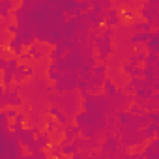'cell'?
<instances>
[{"mask_svg": "<svg viewBox=\"0 0 159 159\" xmlns=\"http://www.w3.org/2000/svg\"><path fill=\"white\" fill-rule=\"evenodd\" d=\"M0 98H2V101H4V105H6V107H19V105L23 103V99H21V96H19V92H17V90L4 92Z\"/></svg>", "mask_w": 159, "mask_h": 159, "instance_id": "obj_2", "label": "cell"}, {"mask_svg": "<svg viewBox=\"0 0 159 159\" xmlns=\"http://www.w3.org/2000/svg\"><path fill=\"white\" fill-rule=\"evenodd\" d=\"M34 139H36V142H38V146L39 148H49L51 144H52V139H51V133L49 131H36V135H34Z\"/></svg>", "mask_w": 159, "mask_h": 159, "instance_id": "obj_6", "label": "cell"}, {"mask_svg": "<svg viewBox=\"0 0 159 159\" xmlns=\"http://www.w3.org/2000/svg\"><path fill=\"white\" fill-rule=\"evenodd\" d=\"M79 75H81V79H84V81H90V77H92V69H90L88 66H83V67H81V73H79Z\"/></svg>", "mask_w": 159, "mask_h": 159, "instance_id": "obj_21", "label": "cell"}, {"mask_svg": "<svg viewBox=\"0 0 159 159\" xmlns=\"http://www.w3.org/2000/svg\"><path fill=\"white\" fill-rule=\"evenodd\" d=\"M4 92H6V86H4V84H2V83H0V96H2V94H4Z\"/></svg>", "mask_w": 159, "mask_h": 159, "instance_id": "obj_32", "label": "cell"}, {"mask_svg": "<svg viewBox=\"0 0 159 159\" xmlns=\"http://www.w3.org/2000/svg\"><path fill=\"white\" fill-rule=\"evenodd\" d=\"M137 2H140V4H142V2H144V0H137Z\"/></svg>", "mask_w": 159, "mask_h": 159, "instance_id": "obj_33", "label": "cell"}, {"mask_svg": "<svg viewBox=\"0 0 159 159\" xmlns=\"http://www.w3.org/2000/svg\"><path fill=\"white\" fill-rule=\"evenodd\" d=\"M49 114L58 122V124H62V125H66V124H69L71 120L66 116V112L60 109V107H56V105H51V109H49Z\"/></svg>", "mask_w": 159, "mask_h": 159, "instance_id": "obj_5", "label": "cell"}, {"mask_svg": "<svg viewBox=\"0 0 159 159\" xmlns=\"http://www.w3.org/2000/svg\"><path fill=\"white\" fill-rule=\"evenodd\" d=\"M144 6L139 10V13H140V17L144 19V21H148L153 28H157V8H153V6H148L146 2H142Z\"/></svg>", "mask_w": 159, "mask_h": 159, "instance_id": "obj_1", "label": "cell"}, {"mask_svg": "<svg viewBox=\"0 0 159 159\" xmlns=\"http://www.w3.org/2000/svg\"><path fill=\"white\" fill-rule=\"evenodd\" d=\"M81 137H84L86 140L92 139V137H96V127H94V125H84V127H81Z\"/></svg>", "mask_w": 159, "mask_h": 159, "instance_id": "obj_18", "label": "cell"}, {"mask_svg": "<svg viewBox=\"0 0 159 159\" xmlns=\"http://www.w3.org/2000/svg\"><path fill=\"white\" fill-rule=\"evenodd\" d=\"M107 26H116V25H120V15H118V11L116 10H109L107 13H105V21H103Z\"/></svg>", "mask_w": 159, "mask_h": 159, "instance_id": "obj_10", "label": "cell"}, {"mask_svg": "<svg viewBox=\"0 0 159 159\" xmlns=\"http://www.w3.org/2000/svg\"><path fill=\"white\" fill-rule=\"evenodd\" d=\"M125 92H127V94H133V92H135V88H133V86L127 83V86H125Z\"/></svg>", "mask_w": 159, "mask_h": 159, "instance_id": "obj_31", "label": "cell"}, {"mask_svg": "<svg viewBox=\"0 0 159 159\" xmlns=\"http://www.w3.org/2000/svg\"><path fill=\"white\" fill-rule=\"evenodd\" d=\"M62 135H64V139H67V140H73L77 135H81V127H79L77 124H66L64 125V129H62Z\"/></svg>", "mask_w": 159, "mask_h": 159, "instance_id": "obj_7", "label": "cell"}, {"mask_svg": "<svg viewBox=\"0 0 159 159\" xmlns=\"http://www.w3.org/2000/svg\"><path fill=\"white\" fill-rule=\"evenodd\" d=\"M51 155H54V157H62V148H60L58 142H56L54 146H51Z\"/></svg>", "mask_w": 159, "mask_h": 159, "instance_id": "obj_28", "label": "cell"}, {"mask_svg": "<svg viewBox=\"0 0 159 159\" xmlns=\"http://www.w3.org/2000/svg\"><path fill=\"white\" fill-rule=\"evenodd\" d=\"M122 71H124L125 75H129V77H142V66H140V64L133 66V64L125 62V64L122 66Z\"/></svg>", "mask_w": 159, "mask_h": 159, "instance_id": "obj_9", "label": "cell"}, {"mask_svg": "<svg viewBox=\"0 0 159 159\" xmlns=\"http://www.w3.org/2000/svg\"><path fill=\"white\" fill-rule=\"evenodd\" d=\"M77 10L79 11H90V2H88V0H81V2H77Z\"/></svg>", "mask_w": 159, "mask_h": 159, "instance_id": "obj_23", "label": "cell"}, {"mask_svg": "<svg viewBox=\"0 0 159 159\" xmlns=\"http://www.w3.org/2000/svg\"><path fill=\"white\" fill-rule=\"evenodd\" d=\"M139 112H144V109H142V105H139V103L135 101V105L129 107V114H139Z\"/></svg>", "mask_w": 159, "mask_h": 159, "instance_id": "obj_26", "label": "cell"}, {"mask_svg": "<svg viewBox=\"0 0 159 159\" xmlns=\"http://www.w3.org/2000/svg\"><path fill=\"white\" fill-rule=\"evenodd\" d=\"M103 88H105V92H107V98H114L116 94H118V88H116V84H112V81L109 77H105L103 79V84H101Z\"/></svg>", "mask_w": 159, "mask_h": 159, "instance_id": "obj_12", "label": "cell"}, {"mask_svg": "<svg viewBox=\"0 0 159 159\" xmlns=\"http://www.w3.org/2000/svg\"><path fill=\"white\" fill-rule=\"evenodd\" d=\"M49 79H51V81H56V79H58V71H56V62H52V64H51V67H49Z\"/></svg>", "mask_w": 159, "mask_h": 159, "instance_id": "obj_24", "label": "cell"}, {"mask_svg": "<svg viewBox=\"0 0 159 159\" xmlns=\"http://www.w3.org/2000/svg\"><path fill=\"white\" fill-rule=\"evenodd\" d=\"M10 51H13V54L15 56H19V54H23V51H25V47H23V43L19 41V38H13V39H10Z\"/></svg>", "mask_w": 159, "mask_h": 159, "instance_id": "obj_13", "label": "cell"}, {"mask_svg": "<svg viewBox=\"0 0 159 159\" xmlns=\"http://www.w3.org/2000/svg\"><path fill=\"white\" fill-rule=\"evenodd\" d=\"M45 127H47V131H49V133H52V131H56V129H58V122L51 116V118L47 120V125H45Z\"/></svg>", "mask_w": 159, "mask_h": 159, "instance_id": "obj_22", "label": "cell"}, {"mask_svg": "<svg viewBox=\"0 0 159 159\" xmlns=\"http://www.w3.org/2000/svg\"><path fill=\"white\" fill-rule=\"evenodd\" d=\"M13 10V2L11 0H0V17L2 19H10Z\"/></svg>", "mask_w": 159, "mask_h": 159, "instance_id": "obj_11", "label": "cell"}, {"mask_svg": "<svg viewBox=\"0 0 159 159\" xmlns=\"http://www.w3.org/2000/svg\"><path fill=\"white\" fill-rule=\"evenodd\" d=\"M6 64H8V60H6V58H2V56H0V71H2V69L6 67Z\"/></svg>", "mask_w": 159, "mask_h": 159, "instance_id": "obj_30", "label": "cell"}, {"mask_svg": "<svg viewBox=\"0 0 159 159\" xmlns=\"http://www.w3.org/2000/svg\"><path fill=\"white\" fill-rule=\"evenodd\" d=\"M153 34H157L155 28H153V30H148V32H144V30H142V32H135V34L129 38V41H131L133 45H142V43H144L146 39H150Z\"/></svg>", "mask_w": 159, "mask_h": 159, "instance_id": "obj_4", "label": "cell"}, {"mask_svg": "<svg viewBox=\"0 0 159 159\" xmlns=\"http://www.w3.org/2000/svg\"><path fill=\"white\" fill-rule=\"evenodd\" d=\"M4 114H6V118H10V120H13V118L17 116V109H15V107H8V109L4 111Z\"/></svg>", "mask_w": 159, "mask_h": 159, "instance_id": "obj_27", "label": "cell"}, {"mask_svg": "<svg viewBox=\"0 0 159 159\" xmlns=\"http://www.w3.org/2000/svg\"><path fill=\"white\" fill-rule=\"evenodd\" d=\"M144 157H148V159H157L159 157V140H157V137L150 139V144L144 148Z\"/></svg>", "mask_w": 159, "mask_h": 159, "instance_id": "obj_3", "label": "cell"}, {"mask_svg": "<svg viewBox=\"0 0 159 159\" xmlns=\"http://www.w3.org/2000/svg\"><path fill=\"white\" fill-rule=\"evenodd\" d=\"M8 32H10V34H17V32H19V26H17V25H10V26H8Z\"/></svg>", "mask_w": 159, "mask_h": 159, "instance_id": "obj_29", "label": "cell"}, {"mask_svg": "<svg viewBox=\"0 0 159 159\" xmlns=\"http://www.w3.org/2000/svg\"><path fill=\"white\" fill-rule=\"evenodd\" d=\"M148 32V30H153V26L148 23V21H139V23H135L133 25V32Z\"/></svg>", "mask_w": 159, "mask_h": 159, "instance_id": "obj_14", "label": "cell"}, {"mask_svg": "<svg viewBox=\"0 0 159 159\" xmlns=\"http://www.w3.org/2000/svg\"><path fill=\"white\" fill-rule=\"evenodd\" d=\"M2 84L6 88H10V84H13V73L8 69H2Z\"/></svg>", "mask_w": 159, "mask_h": 159, "instance_id": "obj_16", "label": "cell"}, {"mask_svg": "<svg viewBox=\"0 0 159 159\" xmlns=\"http://www.w3.org/2000/svg\"><path fill=\"white\" fill-rule=\"evenodd\" d=\"M142 49H146L148 52H159V34H153L150 39H146L144 43H142Z\"/></svg>", "mask_w": 159, "mask_h": 159, "instance_id": "obj_8", "label": "cell"}, {"mask_svg": "<svg viewBox=\"0 0 159 159\" xmlns=\"http://www.w3.org/2000/svg\"><path fill=\"white\" fill-rule=\"evenodd\" d=\"M62 52H64V51H62V47H56V49H52V51L49 52V58H51L52 62H60V60H62V56H64Z\"/></svg>", "mask_w": 159, "mask_h": 159, "instance_id": "obj_20", "label": "cell"}, {"mask_svg": "<svg viewBox=\"0 0 159 159\" xmlns=\"http://www.w3.org/2000/svg\"><path fill=\"white\" fill-rule=\"evenodd\" d=\"M19 64H21L19 56H13V58H10V60H8V64H6V67H4V69H8V71H11V73H13V71L19 67Z\"/></svg>", "mask_w": 159, "mask_h": 159, "instance_id": "obj_19", "label": "cell"}, {"mask_svg": "<svg viewBox=\"0 0 159 159\" xmlns=\"http://www.w3.org/2000/svg\"><path fill=\"white\" fill-rule=\"evenodd\" d=\"M142 62H144L146 66H157V64H159V58H157L155 52H148V54H144Z\"/></svg>", "mask_w": 159, "mask_h": 159, "instance_id": "obj_17", "label": "cell"}, {"mask_svg": "<svg viewBox=\"0 0 159 159\" xmlns=\"http://www.w3.org/2000/svg\"><path fill=\"white\" fill-rule=\"evenodd\" d=\"M90 8H92V13H101V11H103V4L98 2V0L90 2Z\"/></svg>", "mask_w": 159, "mask_h": 159, "instance_id": "obj_25", "label": "cell"}, {"mask_svg": "<svg viewBox=\"0 0 159 159\" xmlns=\"http://www.w3.org/2000/svg\"><path fill=\"white\" fill-rule=\"evenodd\" d=\"M92 75L105 79V77H107V66H105L103 62H101V64H98V66H94V67H92Z\"/></svg>", "mask_w": 159, "mask_h": 159, "instance_id": "obj_15", "label": "cell"}]
</instances>
